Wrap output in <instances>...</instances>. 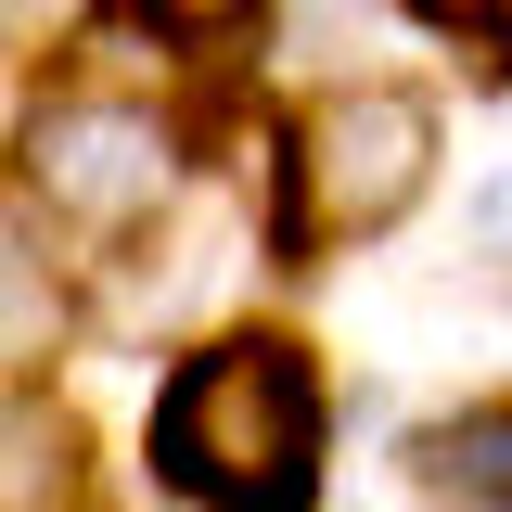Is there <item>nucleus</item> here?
Listing matches in <instances>:
<instances>
[{
	"label": "nucleus",
	"mask_w": 512,
	"mask_h": 512,
	"mask_svg": "<svg viewBox=\"0 0 512 512\" xmlns=\"http://www.w3.org/2000/svg\"><path fill=\"white\" fill-rule=\"evenodd\" d=\"M77 500V423L52 397H0V512H64Z\"/></svg>",
	"instance_id": "4"
},
{
	"label": "nucleus",
	"mask_w": 512,
	"mask_h": 512,
	"mask_svg": "<svg viewBox=\"0 0 512 512\" xmlns=\"http://www.w3.org/2000/svg\"><path fill=\"white\" fill-rule=\"evenodd\" d=\"M436 13H461L474 39H500V52H512V0H436Z\"/></svg>",
	"instance_id": "7"
},
{
	"label": "nucleus",
	"mask_w": 512,
	"mask_h": 512,
	"mask_svg": "<svg viewBox=\"0 0 512 512\" xmlns=\"http://www.w3.org/2000/svg\"><path fill=\"white\" fill-rule=\"evenodd\" d=\"M154 461L205 512H308L320 487V372L282 333H231L154 397Z\"/></svg>",
	"instance_id": "1"
},
{
	"label": "nucleus",
	"mask_w": 512,
	"mask_h": 512,
	"mask_svg": "<svg viewBox=\"0 0 512 512\" xmlns=\"http://www.w3.org/2000/svg\"><path fill=\"white\" fill-rule=\"evenodd\" d=\"M154 13H167V26H231L244 0H154Z\"/></svg>",
	"instance_id": "8"
},
{
	"label": "nucleus",
	"mask_w": 512,
	"mask_h": 512,
	"mask_svg": "<svg viewBox=\"0 0 512 512\" xmlns=\"http://www.w3.org/2000/svg\"><path fill=\"white\" fill-rule=\"evenodd\" d=\"M423 180H436V103H423V90H333V103L295 128V231H282V244L384 231Z\"/></svg>",
	"instance_id": "2"
},
{
	"label": "nucleus",
	"mask_w": 512,
	"mask_h": 512,
	"mask_svg": "<svg viewBox=\"0 0 512 512\" xmlns=\"http://www.w3.org/2000/svg\"><path fill=\"white\" fill-rule=\"evenodd\" d=\"M39 333H52V282L0 244V359H39Z\"/></svg>",
	"instance_id": "6"
},
{
	"label": "nucleus",
	"mask_w": 512,
	"mask_h": 512,
	"mask_svg": "<svg viewBox=\"0 0 512 512\" xmlns=\"http://www.w3.org/2000/svg\"><path fill=\"white\" fill-rule=\"evenodd\" d=\"M26 180H39V205L77 218V231H128V218L167 192V128L141 116V103H116V90H64V103H39V128H26Z\"/></svg>",
	"instance_id": "3"
},
{
	"label": "nucleus",
	"mask_w": 512,
	"mask_h": 512,
	"mask_svg": "<svg viewBox=\"0 0 512 512\" xmlns=\"http://www.w3.org/2000/svg\"><path fill=\"white\" fill-rule=\"evenodd\" d=\"M423 487L461 500V512H512V410L436 423V436H423Z\"/></svg>",
	"instance_id": "5"
}]
</instances>
